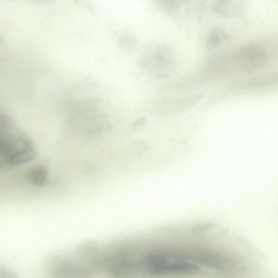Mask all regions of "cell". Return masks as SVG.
I'll return each mask as SVG.
<instances>
[{"instance_id": "obj_1", "label": "cell", "mask_w": 278, "mask_h": 278, "mask_svg": "<svg viewBox=\"0 0 278 278\" xmlns=\"http://www.w3.org/2000/svg\"><path fill=\"white\" fill-rule=\"evenodd\" d=\"M88 273L84 267L71 260H60L54 266V278H87Z\"/></svg>"}, {"instance_id": "obj_5", "label": "cell", "mask_w": 278, "mask_h": 278, "mask_svg": "<svg viewBox=\"0 0 278 278\" xmlns=\"http://www.w3.org/2000/svg\"><path fill=\"white\" fill-rule=\"evenodd\" d=\"M147 121L148 120L146 118V117H142V118H140L134 122L133 125V128L136 130L142 128V127L146 124Z\"/></svg>"}, {"instance_id": "obj_3", "label": "cell", "mask_w": 278, "mask_h": 278, "mask_svg": "<svg viewBox=\"0 0 278 278\" xmlns=\"http://www.w3.org/2000/svg\"><path fill=\"white\" fill-rule=\"evenodd\" d=\"M227 39V36L224 31L220 29H215L212 31L208 40V47L214 49L219 46L223 40Z\"/></svg>"}, {"instance_id": "obj_2", "label": "cell", "mask_w": 278, "mask_h": 278, "mask_svg": "<svg viewBox=\"0 0 278 278\" xmlns=\"http://www.w3.org/2000/svg\"><path fill=\"white\" fill-rule=\"evenodd\" d=\"M241 60L248 69L257 68L267 60L266 52L258 46H248L241 50Z\"/></svg>"}, {"instance_id": "obj_4", "label": "cell", "mask_w": 278, "mask_h": 278, "mask_svg": "<svg viewBox=\"0 0 278 278\" xmlns=\"http://www.w3.org/2000/svg\"><path fill=\"white\" fill-rule=\"evenodd\" d=\"M0 278H19L16 272L10 270L4 269L0 271Z\"/></svg>"}]
</instances>
